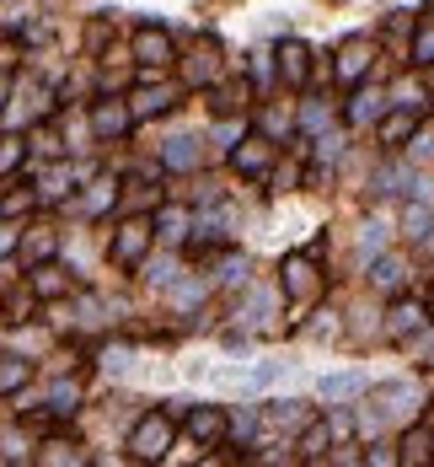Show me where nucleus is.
<instances>
[{"instance_id": "35", "label": "nucleus", "mask_w": 434, "mask_h": 467, "mask_svg": "<svg viewBox=\"0 0 434 467\" xmlns=\"http://www.w3.org/2000/svg\"><path fill=\"white\" fill-rule=\"evenodd\" d=\"M5 91H11V81H5V75H0V108H5Z\"/></svg>"}, {"instance_id": "21", "label": "nucleus", "mask_w": 434, "mask_h": 467, "mask_svg": "<svg viewBox=\"0 0 434 467\" xmlns=\"http://www.w3.org/2000/svg\"><path fill=\"white\" fill-rule=\"evenodd\" d=\"M403 183H413L403 167H387V172H376V177H370V188H376V194H403Z\"/></svg>"}, {"instance_id": "37", "label": "nucleus", "mask_w": 434, "mask_h": 467, "mask_svg": "<svg viewBox=\"0 0 434 467\" xmlns=\"http://www.w3.org/2000/svg\"><path fill=\"white\" fill-rule=\"evenodd\" d=\"M424 317H434V296H430V307H424Z\"/></svg>"}, {"instance_id": "18", "label": "nucleus", "mask_w": 434, "mask_h": 467, "mask_svg": "<svg viewBox=\"0 0 434 467\" xmlns=\"http://www.w3.org/2000/svg\"><path fill=\"white\" fill-rule=\"evenodd\" d=\"M150 231H156V237H166V242H177V237L188 231V215H183V210H161V215L150 221Z\"/></svg>"}, {"instance_id": "28", "label": "nucleus", "mask_w": 434, "mask_h": 467, "mask_svg": "<svg viewBox=\"0 0 434 467\" xmlns=\"http://www.w3.org/2000/svg\"><path fill=\"white\" fill-rule=\"evenodd\" d=\"M301 452H306V457H322V452H328V425H311L306 441H301Z\"/></svg>"}, {"instance_id": "3", "label": "nucleus", "mask_w": 434, "mask_h": 467, "mask_svg": "<svg viewBox=\"0 0 434 467\" xmlns=\"http://www.w3.org/2000/svg\"><path fill=\"white\" fill-rule=\"evenodd\" d=\"M134 59H140L145 70L172 65V32H161V27H140V32H134Z\"/></svg>"}, {"instance_id": "22", "label": "nucleus", "mask_w": 434, "mask_h": 467, "mask_svg": "<svg viewBox=\"0 0 434 467\" xmlns=\"http://www.w3.org/2000/svg\"><path fill=\"white\" fill-rule=\"evenodd\" d=\"M32 290H38V296H59V290H64V274H59L54 264H43V269L32 274Z\"/></svg>"}, {"instance_id": "31", "label": "nucleus", "mask_w": 434, "mask_h": 467, "mask_svg": "<svg viewBox=\"0 0 434 467\" xmlns=\"http://www.w3.org/2000/svg\"><path fill=\"white\" fill-rule=\"evenodd\" d=\"M113 204V183H97V194L86 199V210H107Z\"/></svg>"}, {"instance_id": "10", "label": "nucleus", "mask_w": 434, "mask_h": 467, "mask_svg": "<svg viewBox=\"0 0 434 467\" xmlns=\"http://www.w3.org/2000/svg\"><path fill=\"white\" fill-rule=\"evenodd\" d=\"M285 290H290V296H311V290H317V274H311V253H295V258L285 264Z\"/></svg>"}, {"instance_id": "13", "label": "nucleus", "mask_w": 434, "mask_h": 467, "mask_svg": "<svg viewBox=\"0 0 434 467\" xmlns=\"http://www.w3.org/2000/svg\"><path fill=\"white\" fill-rule=\"evenodd\" d=\"M370 280H376L381 290H403V280H408V264H403L397 253H381V258L370 264Z\"/></svg>"}, {"instance_id": "19", "label": "nucleus", "mask_w": 434, "mask_h": 467, "mask_svg": "<svg viewBox=\"0 0 434 467\" xmlns=\"http://www.w3.org/2000/svg\"><path fill=\"white\" fill-rule=\"evenodd\" d=\"M430 226H434L430 204H408V221H403V231H408L413 242H424V237H430Z\"/></svg>"}, {"instance_id": "12", "label": "nucleus", "mask_w": 434, "mask_h": 467, "mask_svg": "<svg viewBox=\"0 0 434 467\" xmlns=\"http://www.w3.org/2000/svg\"><path fill=\"white\" fill-rule=\"evenodd\" d=\"M199 156H204V151H199V140H188V134L166 140V151H161V161H166V167H177V172H193V167H199Z\"/></svg>"}, {"instance_id": "20", "label": "nucleus", "mask_w": 434, "mask_h": 467, "mask_svg": "<svg viewBox=\"0 0 434 467\" xmlns=\"http://www.w3.org/2000/svg\"><path fill=\"white\" fill-rule=\"evenodd\" d=\"M27 376H32V366H27V360H0V393H16Z\"/></svg>"}, {"instance_id": "36", "label": "nucleus", "mask_w": 434, "mask_h": 467, "mask_svg": "<svg viewBox=\"0 0 434 467\" xmlns=\"http://www.w3.org/2000/svg\"><path fill=\"white\" fill-rule=\"evenodd\" d=\"M5 247H11V237H5V226H0V253H5Z\"/></svg>"}, {"instance_id": "23", "label": "nucleus", "mask_w": 434, "mask_h": 467, "mask_svg": "<svg viewBox=\"0 0 434 467\" xmlns=\"http://www.w3.org/2000/svg\"><path fill=\"white\" fill-rule=\"evenodd\" d=\"M236 108H247V86H220L215 91V113H236Z\"/></svg>"}, {"instance_id": "14", "label": "nucleus", "mask_w": 434, "mask_h": 467, "mask_svg": "<svg viewBox=\"0 0 434 467\" xmlns=\"http://www.w3.org/2000/svg\"><path fill=\"white\" fill-rule=\"evenodd\" d=\"M419 323H424V307H419V301H397L387 333H392V339H408V333H419Z\"/></svg>"}, {"instance_id": "33", "label": "nucleus", "mask_w": 434, "mask_h": 467, "mask_svg": "<svg viewBox=\"0 0 434 467\" xmlns=\"http://www.w3.org/2000/svg\"><path fill=\"white\" fill-rule=\"evenodd\" d=\"M38 151H43V156H59V134H54V129H38Z\"/></svg>"}, {"instance_id": "24", "label": "nucleus", "mask_w": 434, "mask_h": 467, "mask_svg": "<svg viewBox=\"0 0 434 467\" xmlns=\"http://www.w3.org/2000/svg\"><path fill=\"white\" fill-rule=\"evenodd\" d=\"M306 419H311V409H295V403H290V409H285V403H268V425H306Z\"/></svg>"}, {"instance_id": "26", "label": "nucleus", "mask_w": 434, "mask_h": 467, "mask_svg": "<svg viewBox=\"0 0 434 467\" xmlns=\"http://www.w3.org/2000/svg\"><path fill=\"white\" fill-rule=\"evenodd\" d=\"M75 398H81V393H75V382H59V387L48 393V409H54V414H70V409H75Z\"/></svg>"}, {"instance_id": "9", "label": "nucleus", "mask_w": 434, "mask_h": 467, "mask_svg": "<svg viewBox=\"0 0 434 467\" xmlns=\"http://www.w3.org/2000/svg\"><path fill=\"white\" fill-rule=\"evenodd\" d=\"M268 161H274V145H268V140H247V145L231 151V167H236V172H252V177L268 172Z\"/></svg>"}, {"instance_id": "17", "label": "nucleus", "mask_w": 434, "mask_h": 467, "mask_svg": "<svg viewBox=\"0 0 434 467\" xmlns=\"http://www.w3.org/2000/svg\"><path fill=\"white\" fill-rule=\"evenodd\" d=\"M381 108H387L381 91H360V97L349 102V124H370V118H381Z\"/></svg>"}, {"instance_id": "25", "label": "nucleus", "mask_w": 434, "mask_h": 467, "mask_svg": "<svg viewBox=\"0 0 434 467\" xmlns=\"http://www.w3.org/2000/svg\"><path fill=\"white\" fill-rule=\"evenodd\" d=\"M413 59H419V65H434V22H424V27L413 32Z\"/></svg>"}, {"instance_id": "4", "label": "nucleus", "mask_w": 434, "mask_h": 467, "mask_svg": "<svg viewBox=\"0 0 434 467\" xmlns=\"http://www.w3.org/2000/svg\"><path fill=\"white\" fill-rule=\"evenodd\" d=\"M188 436L199 441V446H220L226 436H231V419H226V409H193V419H188Z\"/></svg>"}, {"instance_id": "32", "label": "nucleus", "mask_w": 434, "mask_h": 467, "mask_svg": "<svg viewBox=\"0 0 434 467\" xmlns=\"http://www.w3.org/2000/svg\"><path fill=\"white\" fill-rule=\"evenodd\" d=\"M381 242H387V226L370 221V226H365V253H381Z\"/></svg>"}, {"instance_id": "30", "label": "nucleus", "mask_w": 434, "mask_h": 467, "mask_svg": "<svg viewBox=\"0 0 434 467\" xmlns=\"http://www.w3.org/2000/svg\"><path fill=\"white\" fill-rule=\"evenodd\" d=\"M301 124H306V129H322V124H328V108H322V102H311V108L301 113Z\"/></svg>"}, {"instance_id": "11", "label": "nucleus", "mask_w": 434, "mask_h": 467, "mask_svg": "<svg viewBox=\"0 0 434 467\" xmlns=\"http://www.w3.org/2000/svg\"><path fill=\"white\" fill-rule=\"evenodd\" d=\"M365 387H370V376H365V371L322 376V398H328V403H344V398H354V393H365Z\"/></svg>"}, {"instance_id": "34", "label": "nucleus", "mask_w": 434, "mask_h": 467, "mask_svg": "<svg viewBox=\"0 0 434 467\" xmlns=\"http://www.w3.org/2000/svg\"><path fill=\"white\" fill-rule=\"evenodd\" d=\"M27 253H32V258H48V253H54V237H32V247H27Z\"/></svg>"}, {"instance_id": "8", "label": "nucleus", "mask_w": 434, "mask_h": 467, "mask_svg": "<svg viewBox=\"0 0 434 467\" xmlns=\"http://www.w3.org/2000/svg\"><path fill=\"white\" fill-rule=\"evenodd\" d=\"M370 59H376V48H370L365 38H349L344 54H338V75H344V81H360V75L370 70Z\"/></svg>"}, {"instance_id": "1", "label": "nucleus", "mask_w": 434, "mask_h": 467, "mask_svg": "<svg viewBox=\"0 0 434 467\" xmlns=\"http://www.w3.org/2000/svg\"><path fill=\"white\" fill-rule=\"evenodd\" d=\"M172 414H145L140 425H134V436H129V452L140 457V463H161L166 452H172Z\"/></svg>"}, {"instance_id": "29", "label": "nucleus", "mask_w": 434, "mask_h": 467, "mask_svg": "<svg viewBox=\"0 0 434 467\" xmlns=\"http://www.w3.org/2000/svg\"><path fill=\"white\" fill-rule=\"evenodd\" d=\"M21 151H27L21 140H0V172H11V167L21 161Z\"/></svg>"}, {"instance_id": "15", "label": "nucleus", "mask_w": 434, "mask_h": 467, "mask_svg": "<svg viewBox=\"0 0 434 467\" xmlns=\"http://www.w3.org/2000/svg\"><path fill=\"white\" fill-rule=\"evenodd\" d=\"M419 118H424V113H413V108H403V113H392V118L381 124V140H387V145H403V140H408V134L419 129Z\"/></svg>"}, {"instance_id": "27", "label": "nucleus", "mask_w": 434, "mask_h": 467, "mask_svg": "<svg viewBox=\"0 0 434 467\" xmlns=\"http://www.w3.org/2000/svg\"><path fill=\"white\" fill-rule=\"evenodd\" d=\"M32 204H38V194H5V199H0V215L11 221V215H27Z\"/></svg>"}, {"instance_id": "16", "label": "nucleus", "mask_w": 434, "mask_h": 467, "mask_svg": "<svg viewBox=\"0 0 434 467\" xmlns=\"http://www.w3.org/2000/svg\"><path fill=\"white\" fill-rule=\"evenodd\" d=\"M403 463H434V436L419 425V430H408V441H403V452H397Z\"/></svg>"}, {"instance_id": "2", "label": "nucleus", "mask_w": 434, "mask_h": 467, "mask_svg": "<svg viewBox=\"0 0 434 467\" xmlns=\"http://www.w3.org/2000/svg\"><path fill=\"white\" fill-rule=\"evenodd\" d=\"M150 242H156V231H150V221H145V215L123 221V226H118V237H113V264H140Z\"/></svg>"}, {"instance_id": "5", "label": "nucleus", "mask_w": 434, "mask_h": 467, "mask_svg": "<svg viewBox=\"0 0 434 467\" xmlns=\"http://www.w3.org/2000/svg\"><path fill=\"white\" fill-rule=\"evenodd\" d=\"M172 102H177V86L161 81V86H140L134 102H129V113H134V118H156V113H166Z\"/></svg>"}, {"instance_id": "6", "label": "nucleus", "mask_w": 434, "mask_h": 467, "mask_svg": "<svg viewBox=\"0 0 434 467\" xmlns=\"http://www.w3.org/2000/svg\"><path fill=\"white\" fill-rule=\"evenodd\" d=\"M129 118H134V113H129L123 102H97V108H91V129H97L102 140H118V134L129 129Z\"/></svg>"}, {"instance_id": "7", "label": "nucleus", "mask_w": 434, "mask_h": 467, "mask_svg": "<svg viewBox=\"0 0 434 467\" xmlns=\"http://www.w3.org/2000/svg\"><path fill=\"white\" fill-rule=\"evenodd\" d=\"M279 75H285L290 86H306V75H311V48H306V43H285V48H279Z\"/></svg>"}]
</instances>
